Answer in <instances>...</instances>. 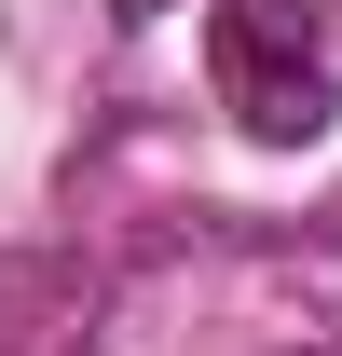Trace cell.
<instances>
[{
    "label": "cell",
    "instance_id": "cell-1",
    "mask_svg": "<svg viewBox=\"0 0 342 356\" xmlns=\"http://www.w3.org/2000/svg\"><path fill=\"white\" fill-rule=\"evenodd\" d=\"M206 69H219V110L260 151L329 137V110H342V0H219Z\"/></svg>",
    "mask_w": 342,
    "mask_h": 356
}]
</instances>
